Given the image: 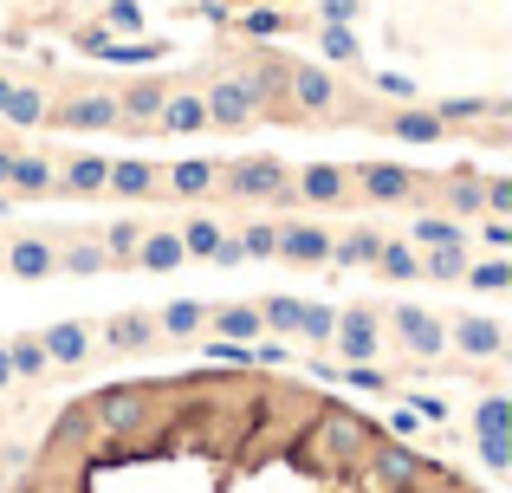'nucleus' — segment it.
I'll return each instance as SVG.
<instances>
[{
  "mask_svg": "<svg viewBox=\"0 0 512 493\" xmlns=\"http://www.w3.org/2000/svg\"><path fill=\"white\" fill-rule=\"evenodd\" d=\"M201 104H208V124L221 130H247L253 111H260V72H234V78H214L208 91H201Z\"/></svg>",
  "mask_w": 512,
  "mask_h": 493,
  "instance_id": "1",
  "label": "nucleus"
},
{
  "mask_svg": "<svg viewBox=\"0 0 512 493\" xmlns=\"http://www.w3.org/2000/svg\"><path fill=\"white\" fill-rule=\"evenodd\" d=\"M91 422L111 435H137L150 422V383H111V390L91 396Z\"/></svg>",
  "mask_w": 512,
  "mask_h": 493,
  "instance_id": "2",
  "label": "nucleus"
},
{
  "mask_svg": "<svg viewBox=\"0 0 512 493\" xmlns=\"http://www.w3.org/2000/svg\"><path fill=\"white\" fill-rule=\"evenodd\" d=\"M221 189L247 195V202H260V195H279V202H299V195H292V182H286V169H279L273 156H253V163H234V169H227V182H221Z\"/></svg>",
  "mask_w": 512,
  "mask_h": 493,
  "instance_id": "3",
  "label": "nucleus"
},
{
  "mask_svg": "<svg viewBox=\"0 0 512 493\" xmlns=\"http://www.w3.org/2000/svg\"><path fill=\"white\" fill-rule=\"evenodd\" d=\"M396 331H402V351H409L415 364H435V357L448 351V325H441L435 312H422V305H402Z\"/></svg>",
  "mask_w": 512,
  "mask_h": 493,
  "instance_id": "4",
  "label": "nucleus"
},
{
  "mask_svg": "<svg viewBox=\"0 0 512 493\" xmlns=\"http://www.w3.org/2000/svg\"><path fill=\"white\" fill-rule=\"evenodd\" d=\"M331 351H338L344 364H376V351H383V338H376V312H338Z\"/></svg>",
  "mask_w": 512,
  "mask_h": 493,
  "instance_id": "5",
  "label": "nucleus"
},
{
  "mask_svg": "<svg viewBox=\"0 0 512 493\" xmlns=\"http://www.w3.org/2000/svg\"><path fill=\"white\" fill-rule=\"evenodd\" d=\"M273 260H292V266H318V260H331V228H312V221H292V228H279Z\"/></svg>",
  "mask_w": 512,
  "mask_h": 493,
  "instance_id": "6",
  "label": "nucleus"
},
{
  "mask_svg": "<svg viewBox=\"0 0 512 493\" xmlns=\"http://www.w3.org/2000/svg\"><path fill=\"white\" fill-rule=\"evenodd\" d=\"M415 182H422V176H409L402 163H363L357 169V189L370 195V202H409Z\"/></svg>",
  "mask_w": 512,
  "mask_h": 493,
  "instance_id": "7",
  "label": "nucleus"
},
{
  "mask_svg": "<svg viewBox=\"0 0 512 493\" xmlns=\"http://www.w3.org/2000/svg\"><path fill=\"white\" fill-rule=\"evenodd\" d=\"M59 124L65 130H117L124 117H117V98H111V91H85V98L59 104Z\"/></svg>",
  "mask_w": 512,
  "mask_h": 493,
  "instance_id": "8",
  "label": "nucleus"
},
{
  "mask_svg": "<svg viewBox=\"0 0 512 493\" xmlns=\"http://www.w3.org/2000/svg\"><path fill=\"white\" fill-rule=\"evenodd\" d=\"M286 85L299 111H338V78L325 65H299V72H286Z\"/></svg>",
  "mask_w": 512,
  "mask_h": 493,
  "instance_id": "9",
  "label": "nucleus"
},
{
  "mask_svg": "<svg viewBox=\"0 0 512 493\" xmlns=\"http://www.w3.org/2000/svg\"><path fill=\"white\" fill-rule=\"evenodd\" d=\"M39 351H46V364H85L91 325H78V318H59V325L39 331Z\"/></svg>",
  "mask_w": 512,
  "mask_h": 493,
  "instance_id": "10",
  "label": "nucleus"
},
{
  "mask_svg": "<svg viewBox=\"0 0 512 493\" xmlns=\"http://www.w3.org/2000/svg\"><path fill=\"white\" fill-rule=\"evenodd\" d=\"M156 124H163V137H195V130H208V104H201V91H169L163 111H156Z\"/></svg>",
  "mask_w": 512,
  "mask_h": 493,
  "instance_id": "11",
  "label": "nucleus"
},
{
  "mask_svg": "<svg viewBox=\"0 0 512 493\" xmlns=\"http://www.w3.org/2000/svg\"><path fill=\"white\" fill-rule=\"evenodd\" d=\"M370 474L383 487H409L415 474H422V455H415V448H402V442H376L370 448Z\"/></svg>",
  "mask_w": 512,
  "mask_h": 493,
  "instance_id": "12",
  "label": "nucleus"
},
{
  "mask_svg": "<svg viewBox=\"0 0 512 493\" xmlns=\"http://www.w3.org/2000/svg\"><path fill=\"white\" fill-rule=\"evenodd\" d=\"M344 189H350V176H344L338 163H305V176L292 182L299 202H344Z\"/></svg>",
  "mask_w": 512,
  "mask_h": 493,
  "instance_id": "13",
  "label": "nucleus"
},
{
  "mask_svg": "<svg viewBox=\"0 0 512 493\" xmlns=\"http://www.w3.org/2000/svg\"><path fill=\"white\" fill-rule=\"evenodd\" d=\"M7 273L13 279H46V273H59V253L39 241V234H26V241L7 247Z\"/></svg>",
  "mask_w": 512,
  "mask_h": 493,
  "instance_id": "14",
  "label": "nucleus"
},
{
  "mask_svg": "<svg viewBox=\"0 0 512 493\" xmlns=\"http://www.w3.org/2000/svg\"><path fill=\"white\" fill-rule=\"evenodd\" d=\"M448 338H454V344H461V357H500V344H506V331H500V325H493V318H480V312H474V318H461V325H454V331H448Z\"/></svg>",
  "mask_w": 512,
  "mask_h": 493,
  "instance_id": "15",
  "label": "nucleus"
},
{
  "mask_svg": "<svg viewBox=\"0 0 512 493\" xmlns=\"http://www.w3.org/2000/svg\"><path fill=\"white\" fill-rule=\"evenodd\" d=\"M163 98H169V85H156V78H137V85L117 98V117H124V124H150V117L163 111Z\"/></svg>",
  "mask_w": 512,
  "mask_h": 493,
  "instance_id": "16",
  "label": "nucleus"
},
{
  "mask_svg": "<svg viewBox=\"0 0 512 493\" xmlns=\"http://www.w3.org/2000/svg\"><path fill=\"white\" fill-rule=\"evenodd\" d=\"M104 182H111V156H72L65 163V195H104Z\"/></svg>",
  "mask_w": 512,
  "mask_h": 493,
  "instance_id": "17",
  "label": "nucleus"
},
{
  "mask_svg": "<svg viewBox=\"0 0 512 493\" xmlns=\"http://www.w3.org/2000/svg\"><path fill=\"white\" fill-rule=\"evenodd\" d=\"M389 137H402V143H441V137H448V124H441L435 111H422V104H402L396 124H389Z\"/></svg>",
  "mask_w": 512,
  "mask_h": 493,
  "instance_id": "18",
  "label": "nucleus"
},
{
  "mask_svg": "<svg viewBox=\"0 0 512 493\" xmlns=\"http://www.w3.org/2000/svg\"><path fill=\"white\" fill-rule=\"evenodd\" d=\"M150 338H156V318L150 312H117L111 325H104V344H111V351H143Z\"/></svg>",
  "mask_w": 512,
  "mask_h": 493,
  "instance_id": "19",
  "label": "nucleus"
},
{
  "mask_svg": "<svg viewBox=\"0 0 512 493\" xmlns=\"http://www.w3.org/2000/svg\"><path fill=\"white\" fill-rule=\"evenodd\" d=\"M467 228L454 215H415L409 221V247H461Z\"/></svg>",
  "mask_w": 512,
  "mask_h": 493,
  "instance_id": "20",
  "label": "nucleus"
},
{
  "mask_svg": "<svg viewBox=\"0 0 512 493\" xmlns=\"http://www.w3.org/2000/svg\"><path fill=\"white\" fill-rule=\"evenodd\" d=\"M376 247H383V234H376V228L331 234V260H338V266H376Z\"/></svg>",
  "mask_w": 512,
  "mask_h": 493,
  "instance_id": "21",
  "label": "nucleus"
},
{
  "mask_svg": "<svg viewBox=\"0 0 512 493\" xmlns=\"http://www.w3.org/2000/svg\"><path fill=\"white\" fill-rule=\"evenodd\" d=\"M111 195H124V202H143V195L156 189V169L137 163V156H124V163H111V182H104Z\"/></svg>",
  "mask_w": 512,
  "mask_h": 493,
  "instance_id": "22",
  "label": "nucleus"
},
{
  "mask_svg": "<svg viewBox=\"0 0 512 493\" xmlns=\"http://www.w3.org/2000/svg\"><path fill=\"white\" fill-rule=\"evenodd\" d=\"M188 253H182V241L175 234H150L143 228V241H137V266H150V273H175Z\"/></svg>",
  "mask_w": 512,
  "mask_h": 493,
  "instance_id": "23",
  "label": "nucleus"
},
{
  "mask_svg": "<svg viewBox=\"0 0 512 493\" xmlns=\"http://www.w3.org/2000/svg\"><path fill=\"white\" fill-rule=\"evenodd\" d=\"M214 176H221V163H208V156H201V163H175L169 169V189L182 195V202H201V195L214 189Z\"/></svg>",
  "mask_w": 512,
  "mask_h": 493,
  "instance_id": "24",
  "label": "nucleus"
},
{
  "mask_svg": "<svg viewBox=\"0 0 512 493\" xmlns=\"http://www.w3.org/2000/svg\"><path fill=\"white\" fill-rule=\"evenodd\" d=\"M201 325H208V305L201 299H169L163 318H156V331H169V338H195Z\"/></svg>",
  "mask_w": 512,
  "mask_h": 493,
  "instance_id": "25",
  "label": "nucleus"
},
{
  "mask_svg": "<svg viewBox=\"0 0 512 493\" xmlns=\"http://www.w3.org/2000/svg\"><path fill=\"white\" fill-rule=\"evenodd\" d=\"M7 189H20V195H52V189H59V176H52L46 156H13V182H7Z\"/></svg>",
  "mask_w": 512,
  "mask_h": 493,
  "instance_id": "26",
  "label": "nucleus"
},
{
  "mask_svg": "<svg viewBox=\"0 0 512 493\" xmlns=\"http://www.w3.org/2000/svg\"><path fill=\"white\" fill-rule=\"evenodd\" d=\"M474 429H480V442H512V396H487L474 409Z\"/></svg>",
  "mask_w": 512,
  "mask_h": 493,
  "instance_id": "27",
  "label": "nucleus"
},
{
  "mask_svg": "<svg viewBox=\"0 0 512 493\" xmlns=\"http://www.w3.org/2000/svg\"><path fill=\"white\" fill-rule=\"evenodd\" d=\"M208 318H214V331H221V338H234V344L266 331L260 325V305H221V312H208Z\"/></svg>",
  "mask_w": 512,
  "mask_h": 493,
  "instance_id": "28",
  "label": "nucleus"
},
{
  "mask_svg": "<svg viewBox=\"0 0 512 493\" xmlns=\"http://www.w3.org/2000/svg\"><path fill=\"white\" fill-rule=\"evenodd\" d=\"M376 266H383L389 279H415V273H422V253H415L409 241H396V234H383V247H376Z\"/></svg>",
  "mask_w": 512,
  "mask_h": 493,
  "instance_id": "29",
  "label": "nucleus"
},
{
  "mask_svg": "<svg viewBox=\"0 0 512 493\" xmlns=\"http://www.w3.org/2000/svg\"><path fill=\"white\" fill-rule=\"evenodd\" d=\"M467 266H474V253H467V241H461V247H428L422 273H428V279H441V286H454Z\"/></svg>",
  "mask_w": 512,
  "mask_h": 493,
  "instance_id": "30",
  "label": "nucleus"
},
{
  "mask_svg": "<svg viewBox=\"0 0 512 493\" xmlns=\"http://www.w3.org/2000/svg\"><path fill=\"white\" fill-rule=\"evenodd\" d=\"M221 221H208V215H195V221H188V228L182 234H175V241H182V253H188V260H208V253L214 247H221Z\"/></svg>",
  "mask_w": 512,
  "mask_h": 493,
  "instance_id": "31",
  "label": "nucleus"
},
{
  "mask_svg": "<svg viewBox=\"0 0 512 493\" xmlns=\"http://www.w3.org/2000/svg\"><path fill=\"white\" fill-rule=\"evenodd\" d=\"M7 364H13V377H46V351H39V331H26V338H7Z\"/></svg>",
  "mask_w": 512,
  "mask_h": 493,
  "instance_id": "32",
  "label": "nucleus"
},
{
  "mask_svg": "<svg viewBox=\"0 0 512 493\" xmlns=\"http://www.w3.org/2000/svg\"><path fill=\"white\" fill-rule=\"evenodd\" d=\"M331 331H338V312H331V305H299V331H292V338L331 344Z\"/></svg>",
  "mask_w": 512,
  "mask_h": 493,
  "instance_id": "33",
  "label": "nucleus"
},
{
  "mask_svg": "<svg viewBox=\"0 0 512 493\" xmlns=\"http://www.w3.org/2000/svg\"><path fill=\"white\" fill-rule=\"evenodd\" d=\"M39 117H46V98H39L33 85H13V98H7V124H20V130H33Z\"/></svg>",
  "mask_w": 512,
  "mask_h": 493,
  "instance_id": "34",
  "label": "nucleus"
},
{
  "mask_svg": "<svg viewBox=\"0 0 512 493\" xmlns=\"http://www.w3.org/2000/svg\"><path fill=\"white\" fill-rule=\"evenodd\" d=\"M493 111H500V98H441L435 104L441 124H467V117H493Z\"/></svg>",
  "mask_w": 512,
  "mask_h": 493,
  "instance_id": "35",
  "label": "nucleus"
},
{
  "mask_svg": "<svg viewBox=\"0 0 512 493\" xmlns=\"http://www.w3.org/2000/svg\"><path fill=\"white\" fill-rule=\"evenodd\" d=\"M137 241H143L137 221H111L104 228V260H137Z\"/></svg>",
  "mask_w": 512,
  "mask_h": 493,
  "instance_id": "36",
  "label": "nucleus"
},
{
  "mask_svg": "<svg viewBox=\"0 0 512 493\" xmlns=\"http://www.w3.org/2000/svg\"><path fill=\"white\" fill-rule=\"evenodd\" d=\"M318 46H325L331 65H357V26H325V33H318Z\"/></svg>",
  "mask_w": 512,
  "mask_h": 493,
  "instance_id": "37",
  "label": "nucleus"
},
{
  "mask_svg": "<svg viewBox=\"0 0 512 493\" xmlns=\"http://www.w3.org/2000/svg\"><path fill=\"white\" fill-rule=\"evenodd\" d=\"M461 279H467L474 292H506V286H512V266H506V260H480V266H467Z\"/></svg>",
  "mask_w": 512,
  "mask_h": 493,
  "instance_id": "38",
  "label": "nucleus"
},
{
  "mask_svg": "<svg viewBox=\"0 0 512 493\" xmlns=\"http://www.w3.org/2000/svg\"><path fill=\"white\" fill-rule=\"evenodd\" d=\"M448 208H454V221L480 215V208H487V202H480V182H474V176H454V182H448Z\"/></svg>",
  "mask_w": 512,
  "mask_h": 493,
  "instance_id": "39",
  "label": "nucleus"
},
{
  "mask_svg": "<svg viewBox=\"0 0 512 493\" xmlns=\"http://www.w3.org/2000/svg\"><path fill=\"white\" fill-rule=\"evenodd\" d=\"M59 266H65V273H98V266H111V260H104L98 241H72V247L59 253Z\"/></svg>",
  "mask_w": 512,
  "mask_h": 493,
  "instance_id": "40",
  "label": "nucleus"
},
{
  "mask_svg": "<svg viewBox=\"0 0 512 493\" xmlns=\"http://www.w3.org/2000/svg\"><path fill=\"white\" fill-rule=\"evenodd\" d=\"M273 241H279L273 221H253V228H240V253H247V260H273Z\"/></svg>",
  "mask_w": 512,
  "mask_h": 493,
  "instance_id": "41",
  "label": "nucleus"
},
{
  "mask_svg": "<svg viewBox=\"0 0 512 493\" xmlns=\"http://www.w3.org/2000/svg\"><path fill=\"white\" fill-rule=\"evenodd\" d=\"M260 325H273V331H286V338H292V331H299V299H286V292L266 299L260 305Z\"/></svg>",
  "mask_w": 512,
  "mask_h": 493,
  "instance_id": "42",
  "label": "nucleus"
},
{
  "mask_svg": "<svg viewBox=\"0 0 512 493\" xmlns=\"http://www.w3.org/2000/svg\"><path fill=\"white\" fill-rule=\"evenodd\" d=\"M480 202H487V215L512 221V176H480Z\"/></svg>",
  "mask_w": 512,
  "mask_h": 493,
  "instance_id": "43",
  "label": "nucleus"
},
{
  "mask_svg": "<svg viewBox=\"0 0 512 493\" xmlns=\"http://www.w3.org/2000/svg\"><path fill=\"white\" fill-rule=\"evenodd\" d=\"M104 26H111V33H143V7L137 0H111V7H104Z\"/></svg>",
  "mask_w": 512,
  "mask_h": 493,
  "instance_id": "44",
  "label": "nucleus"
},
{
  "mask_svg": "<svg viewBox=\"0 0 512 493\" xmlns=\"http://www.w3.org/2000/svg\"><path fill=\"white\" fill-rule=\"evenodd\" d=\"M247 33H253V39L286 33V13H279V7H253V13H247Z\"/></svg>",
  "mask_w": 512,
  "mask_h": 493,
  "instance_id": "45",
  "label": "nucleus"
},
{
  "mask_svg": "<svg viewBox=\"0 0 512 493\" xmlns=\"http://www.w3.org/2000/svg\"><path fill=\"white\" fill-rule=\"evenodd\" d=\"M344 383L350 390H389V377L376 364H344Z\"/></svg>",
  "mask_w": 512,
  "mask_h": 493,
  "instance_id": "46",
  "label": "nucleus"
},
{
  "mask_svg": "<svg viewBox=\"0 0 512 493\" xmlns=\"http://www.w3.org/2000/svg\"><path fill=\"white\" fill-rule=\"evenodd\" d=\"M370 85L383 91V98H402V104H415V78H402V72H376Z\"/></svg>",
  "mask_w": 512,
  "mask_h": 493,
  "instance_id": "47",
  "label": "nucleus"
},
{
  "mask_svg": "<svg viewBox=\"0 0 512 493\" xmlns=\"http://www.w3.org/2000/svg\"><path fill=\"white\" fill-rule=\"evenodd\" d=\"M480 241H487L493 253H506V247H512V221H506V215H487V228H480Z\"/></svg>",
  "mask_w": 512,
  "mask_h": 493,
  "instance_id": "48",
  "label": "nucleus"
},
{
  "mask_svg": "<svg viewBox=\"0 0 512 493\" xmlns=\"http://www.w3.org/2000/svg\"><path fill=\"white\" fill-rule=\"evenodd\" d=\"M318 7H325V20H331V26H350V20L363 13V0H318Z\"/></svg>",
  "mask_w": 512,
  "mask_h": 493,
  "instance_id": "49",
  "label": "nucleus"
},
{
  "mask_svg": "<svg viewBox=\"0 0 512 493\" xmlns=\"http://www.w3.org/2000/svg\"><path fill=\"white\" fill-rule=\"evenodd\" d=\"M208 357H214V364H247V344H234V338H214V344H208Z\"/></svg>",
  "mask_w": 512,
  "mask_h": 493,
  "instance_id": "50",
  "label": "nucleus"
},
{
  "mask_svg": "<svg viewBox=\"0 0 512 493\" xmlns=\"http://www.w3.org/2000/svg\"><path fill=\"white\" fill-rule=\"evenodd\" d=\"M208 260L214 266H240V260H247V253H240V234H221V247H214Z\"/></svg>",
  "mask_w": 512,
  "mask_h": 493,
  "instance_id": "51",
  "label": "nucleus"
},
{
  "mask_svg": "<svg viewBox=\"0 0 512 493\" xmlns=\"http://www.w3.org/2000/svg\"><path fill=\"white\" fill-rule=\"evenodd\" d=\"M13 383V364H7V344H0V390Z\"/></svg>",
  "mask_w": 512,
  "mask_h": 493,
  "instance_id": "52",
  "label": "nucleus"
},
{
  "mask_svg": "<svg viewBox=\"0 0 512 493\" xmlns=\"http://www.w3.org/2000/svg\"><path fill=\"white\" fill-rule=\"evenodd\" d=\"M7 182H13V156L0 150V189H7Z\"/></svg>",
  "mask_w": 512,
  "mask_h": 493,
  "instance_id": "53",
  "label": "nucleus"
},
{
  "mask_svg": "<svg viewBox=\"0 0 512 493\" xmlns=\"http://www.w3.org/2000/svg\"><path fill=\"white\" fill-rule=\"evenodd\" d=\"M7 98H13V78H0V117H7Z\"/></svg>",
  "mask_w": 512,
  "mask_h": 493,
  "instance_id": "54",
  "label": "nucleus"
}]
</instances>
